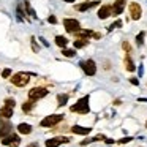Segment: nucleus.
I'll return each mask as SVG.
<instances>
[{"label": "nucleus", "mask_w": 147, "mask_h": 147, "mask_svg": "<svg viewBox=\"0 0 147 147\" xmlns=\"http://www.w3.org/2000/svg\"><path fill=\"white\" fill-rule=\"evenodd\" d=\"M90 111V106H89V95L82 96L81 100H78L76 105L71 106V112H79V114H87Z\"/></svg>", "instance_id": "1"}, {"label": "nucleus", "mask_w": 147, "mask_h": 147, "mask_svg": "<svg viewBox=\"0 0 147 147\" xmlns=\"http://www.w3.org/2000/svg\"><path fill=\"white\" fill-rule=\"evenodd\" d=\"M10 81L16 87H26L30 81V74L29 73H16V74H13V78Z\"/></svg>", "instance_id": "2"}, {"label": "nucleus", "mask_w": 147, "mask_h": 147, "mask_svg": "<svg viewBox=\"0 0 147 147\" xmlns=\"http://www.w3.org/2000/svg\"><path fill=\"white\" fill-rule=\"evenodd\" d=\"M65 115L63 114H52V115H48V117H45L41 120V127H54V125H57L59 122L63 120Z\"/></svg>", "instance_id": "3"}, {"label": "nucleus", "mask_w": 147, "mask_h": 147, "mask_svg": "<svg viewBox=\"0 0 147 147\" xmlns=\"http://www.w3.org/2000/svg\"><path fill=\"white\" fill-rule=\"evenodd\" d=\"M79 67L84 70V73L87 74V76H93V74L96 73V67H95V62L92 60V59H89V60H84L79 63Z\"/></svg>", "instance_id": "4"}, {"label": "nucleus", "mask_w": 147, "mask_h": 147, "mask_svg": "<svg viewBox=\"0 0 147 147\" xmlns=\"http://www.w3.org/2000/svg\"><path fill=\"white\" fill-rule=\"evenodd\" d=\"M48 95V90L43 89V87H35V89H32L29 92V100H32V101H38V100L45 98V96Z\"/></svg>", "instance_id": "5"}, {"label": "nucleus", "mask_w": 147, "mask_h": 147, "mask_svg": "<svg viewBox=\"0 0 147 147\" xmlns=\"http://www.w3.org/2000/svg\"><path fill=\"white\" fill-rule=\"evenodd\" d=\"M2 144H3V146H10V147H18L21 144V139H19V136L10 133L5 138H2Z\"/></svg>", "instance_id": "6"}, {"label": "nucleus", "mask_w": 147, "mask_h": 147, "mask_svg": "<svg viewBox=\"0 0 147 147\" xmlns=\"http://www.w3.org/2000/svg\"><path fill=\"white\" fill-rule=\"evenodd\" d=\"M63 26H65V29H67V32H70V33H76L81 30L79 21H76V19H65Z\"/></svg>", "instance_id": "7"}, {"label": "nucleus", "mask_w": 147, "mask_h": 147, "mask_svg": "<svg viewBox=\"0 0 147 147\" xmlns=\"http://www.w3.org/2000/svg\"><path fill=\"white\" fill-rule=\"evenodd\" d=\"M130 16H131V19H134V21H138V19H141V16H142V10H141V7H139V3H130Z\"/></svg>", "instance_id": "8"}, {"label": "nucleus", "mask_w": 147, "mask_h": 147, "mask_svg": "<svg viewBox=\"0 0 147 147\" xmlns=\"http://www.w3.org/2000/svg\"><path fill=\"white\" fill-rule=\"evenodd\" d=\"M68 138H52V139L46 141V147H59L62 142H68Z\"/></svg>", "instance_id": "9"}, {"label": "nucleus", "mask_w": 147, "mask_h": 147, "mask_svg": "<svg viewBox=\"0 0 147 147\" xmlns=\"http://www.w3.org/2000/svg\"><path fill=\"white\" fill-rule=\"evenodd\" d=\"M112 14V7L111 5H105V7H101L98 10V18L100 19H106V18H109Z\"/></svg>", "instance_id": "10"}, {"label": "nucleus", "mask_w": 147, "mask_h": 147, "mask_svg": "<svg viewBox=\"0 0 147 147\" xmlns=\"http://www.w3.org/2000/svg\"><path fill=\"white\" fill-rule=\"evenodd\" d=\"M123 8H125V0H115V2H114V7H112V14H114V16L122 14Z\"/></svg>", "instance_id": "11"}, {"label": "nucleus", "mask_w": 147, "mask_h": 147, "mask_svg": "<svg viewBox=\"0 0 147 147\" xmlns=\"http://www.w3.org/2000/svg\"><path fill=\"white\" fill-rule=\"evenodd\" d=\"M11 123L10 122H0V138H5L7 134H10V130H11Z\"/></svg>", "instance_id": "12"}, {"label": "nucleus", "mask_w": 147, "mask_h": 147, "mask_svg": "<svg viewBox=\"0 0 147 147\" xmlns=\"http://www.w3.org/2000/svg\"><path fill=\"white\" fill-rule=\"evenodd\" d=\"M13 111H14V108H13V106H8V105H5L3 108L0 109V117H5V119H10V117H13Z\"/></svg>", "instance_id": "13"}, {"label": "nucleus", "mask_w": 147, "mask_h": 147, "mask_svg": "<svg viewBox=\"0 0 147 147\" xmlns=\"http://www.w3.org/2000/svg\"><path fill=\"white\" fill-rule=\"evenodd\" d=\"M98 3H100L98 0H95V2H86V3H82V5H76V10L78 11H87V10H90V8L96 7Z\"/></svg>", "instance_id": "14"}, {"label": "nucleus", "mask_w": 147, "mask_h": 147, "mask_svg": "<svg viewBox=\"0 0 147 147\" xmlns=\"http://www.w3.org/2000/svg\"><path fill=\"white\" fill-rule=\"evenodd\" d=\"M71 131H73L74 134H82V136H86V134H89L90 131V128H87V127H79V125H74L73 128H71Z\"/></svg>", "instance_id": "15"}, {"label": "nucleus", "mask_w": 147, "mask_h": 147, "mask_svg": "<svg viewBox=\"0 0 147 147\" xmlns=\"http://www.w3.org/2000/svg\"><path fill=\"white\" fill-rule=\"evenodd\" d=\"M18 131H19L21 134H30L32 133V127H30L29 123H19L18 125Z\"/></svg>", "instance_id": "16"}, {"label": "nucleus", "mask_w": 147, "mask_h": 147, "mask_svg": "<svg viewBox=\"0 0 147 147\" xmlns=\"http://www.w3.org/2000/svg\"><path fill=\"white\" fill-rule=\"evenodd\" d=\"M55 45L60 46V48H65V46L68 45V40L65 38V36H62V35H57L55 36Z\"/></svg>", "instance_id": "17"}, {"label": "nucleus", "mask_w": 147, "mask_h": 147, "mask_svg": "<svg viewBox=\"0 0 147 147\" xmlns=\"http://www.w3.org/2000/svg\"><path fill=\"white\" fill-rule=\"evenodd\" d=\"M22 5H24V8H26V11H27V13H29V16L35 19V18H36V13H35V10H33V8L30 7V3H29V2H24Z\"/></svg>", "instance_id": "18"}, {"label": "nucleus", "mask_w": 147, "mask_h": 147, "mask_svg": "<svg viewBox=\"0 0 147 147\" xmlns=\"http://www.w3.org/2000/svg\"><path fill=\"white\" fill-rule=\"evenodd\" d=\"M78 38H89V36L95 35V33L92 32V30H79V32H76Z\"/></svg>", "instance_id": "19"}, {"label": "nucleus", "mask_w": 147, "mask_h": 147, "mask_svg": "<svg viewBox=\"0 0 147 147\" xmlns=\"http://www.w3.org/2000/svg\"><path fill=\"white\" fill-rule=\"evenodd\" d=\"M67 101H68V95H67V93H60V95L57 96V103H59L57 106H60V108L67 105Z\"/></svg>", "instance_id": "20"}, {"label": "nucleus", "mask_w": 147, "mask_h": 147, "mask_svg": "<svg viewBox=\"0 0 147 147\" xmlns=\"http://www.w3.org/2000/svg\"><path fill=\"white\" fill-rule=\"evenodd\" d=\"M125 68H127L128 71H134V63H133V60H131L130 59V55H127V57H125Z\"/></svg>", "instance_id": "21"}, {"label": "nucleus", "mask_w": 147, "mask_h": 147, "mask_svg": "<svg viewBox=\"0 0 147 147\" xmlns=\"http://www.w3.org/2000/svg\"><path fill=\"white\" fill-rule=\"evenodd\" d=\"M87 43H89V40H86V38H78L76 41H74V48H76V49L84 48V46H87Z\"/></svg>", "instance_id": "22"}, {"label": "nucleus", "mask_w": 147, "mask_h": 147, "mask_svg": "<svg viewBox=\"0 0 147 147\" xmlns=\"http://www.w3.org/2000/svg\"><path fill=\"white\" fill-rule=\"evenodd\" d=\"M33 103H35V101H32V100H30V101H26V103L22 105V111H24V112H29V111H32V108L35 106Z\"/></svg>", "instance_id": "23"}, {"label": "nucleus", "mask_w": 147, "mask_h": 147, "mask_svg": "<svg viewBox=\"0 0 147 147\" xmlns=\"http://www.w3.org/2000/svg\"><path fill=\"white\" fill-rule=\"evenodd\" d=\"M62 54H63L65 57H74V55H76V51H73V49H65V48H63Z\"/></svg>", "instance_id": "24"}, {"label": "nucleus", "mask_w": 147, "mask_h": 147, "mask_svg": "<svg viewBox=\"0 0 147 147\" xmlns=\"http://www.w3.org/2000/svg\"><path fill=\"white\" fill-rule=\"evenodd\" d=\"M144 35H146L144 32H139V33H138V36H136V43H138L139 46L144 43Z\"/></svg>", "instance_id": "25"}, {"label": "nucleus", "mask_w": 147, "mask_h": 147, "mask_svg": "<svg viewBox=\"0 0 147 147\" xmlns=\"http://www.w3.org/2000/svg\"><path fill=\"white\" fill-rule=\"evenodd\" d=\"M117 27H122V21H115L114 24H112V26H109V32H111V30H114V29H117Z\"/></svg>", "instance_id": "26"}, {"label": "nucleus", "mask_w": 147, "mask_h": 147, "mask_svg": "<svg viewBox=\"0 0 147 147\" xmlns=\"http://www.w3.org/2000/svg\"><path fill=\"white\" fill-rule=\"evenodd\" d=\"M24 16H26V14L22 13V7H18V18H19V21H24Z\"/></svg>", "instance_id": "27"}, {"label": "nucleus", "mask_w": 147, "mask_h": 147, "mask_svg": "<svg viewBox=\"0 0 147 147\" xmlns=\"http://www.w3.org/2000/svg\"><path fill=\"white\" fill-rule=\"evenodd\" d=\"M2 76H3L5 79H7V78H10L11 76V70H10V68H5V70L2 71Z\"/></svg>", "instance_id": "28"}, {"label": "nucleus", "mask_w": 147, "mask_h": 147, "mask_svg": "<svg viewBox=\"0 0 147 147\" xmlns=\"http://www.w3.org/2000/svg\"><path fill=\"white\" fill-rule=\"evenodd\" d=\"M5 105L13 106V108H14V105H16V103H14V100H13V98H7V100H5Z\"/></svg>", "instance_id": "29"}, {"label": "nucleus", "mask_w": 147, "mask_h": 147, "mask_svg": "<svg viewBox=\"0 0 147 147\" xmlns=\"http://www.w3.org/2000/svg\"><path fill=\"white\" fill-rule=\"evenodd\" d=\"M32 49H33V52H38V46H36V43H35V38L32 36Z\"/></svg>", "instance_id": "30"}, {"label": "nucleus", "mask_w": 147, "mask_h": 147, "mask_svg": "<svg viewBox=\"0 0 147 147\" xmlns=\"http://www.w3.org/2000/svg\"><path fill=\"white\" fill-rule=\"evenodd\" d=\"M122 48H123L127 52H130V49H131V48H130V45H128L127 41H123V45H122Z\"/></svg>", "instance_id": "31"}, {"label": "nucleus", "mask_w": 147, "mask_h": 147, "mask_svg": "<svg viewBox=\"0 0 147 147\" xmlns=\"http://www.w3.org/2000/svg\"><path fill=\"white\" fill-rule=\"evenodd\" d=\"M130 141H131V138H123V139L119 141V144H127V142H130Z\"/></svg>", "instance_id": "32"}, {"label": "nucleus", "mask_w": 147, "mask_h": 147, "mask_svg": "<svg viewBox=\"0 0 147 147\" xmlns=\"http://www.w3.org/2000/svg\"><path fill=\"white\" fill-rule=\"evenodd\" d=\"M48 21H49V24H55V22H57L55 16H49V18H48Z\"/></svg>", "instance_id": "33"}, {"label": "nucleus", "mask_w": 147, "mask_h": 147, "mask_svg": "<svg viewBox=\"0 0 147 147\" xmlns=\"http://www.w3.org/2000/svg\"><path fill=\"white\" fill-rule=\"evenodd\" d=\"M130 82L133 84V86H138V84H139V81H138L136 78H131V79H130Z\"/></svg>", "instance_id": "34"}, {"label": "nucleus", "mask_w": 147, "mask_h": 147, "mask_svg": "<svg viewBox=\"0 0 147 147\" xmlns=\"http://www.w3.org/2000/svg\"><path fill=\"white\" fill-rule=\"evenodd\" d=\"M40 41H41V43H43V45H45V46H46V48H48V46H49V43H48V41H46V40H45V38H43V36H40Z\"/></svg>", "instance_id": "35"}, {"label": "nucleus", "mask_w": 147, "mask_h": 147, "mask_svg": "<svg viewBox=\"0 0 147 147\" xmlns=\"http://www.w3.org/2000/svg\"><path fill=\"white\" fill-rule=\"evenodd\" d=\"M142 73H144V70H142V65L139 67V76H142Z\"/></svg>", "instance_id": "36"}, {"label": "nucleus", "mask_w": 147, "mask_h": 147, "mask_svg": "<svg viewBox=\"0 0 147 147\" xmlns=\"http://www.w3.org/2000/svg\"><path fill=\"white\" fill-rule=\"evenodd\" d=\"M29 147H38V142H33V144H30Z\"/></svg>", "instance_id": "37"}, {"label": "nucleus", "mask_w": 147, "mask_h": 147, "mask_svg": "<svg viewBox=\"0 0 147 147\" xmlns=\"http://www.w3.org/2000/svg\"><path fill=\"white\" fill-rule=\"evenodd\" d=\"M63 2H68V3H73V2H76V0H63Z\"/></svg>", "instance_id": "38"}, {"label": "nucleus", "mask_w": 147, "mask_h": 147, "mask_svg": "<svg viewBox=\"0 0 147 147\" xmlns=\"http://www.w3.org/2000/svg\"><path fill=\"white\" fill-rule=\"evenodd\" d=\"M146 127H147V123H146Z\"/></svg>", "instance_id": "39"}]
</instances>
